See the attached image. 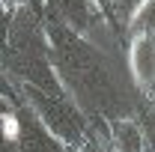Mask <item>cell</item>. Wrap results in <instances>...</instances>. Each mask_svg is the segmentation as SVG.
<instances>
[{
    "instance_id": "obj_11",
    "label": "cell",
    "mask_w": 155,
    "mask_h": 152,
    "mask_svg": "<svg viewBox=\"0 0 155 152\" xmlns=\"http://www.w3.org/2000/svg\"><path fill=\"white\" fill-rule=\"evenodd\" d=\"M78 152H98V149H96V146H90V143H84V146H81Z\"/></svg>"
},
{
    "instance_id": "obj_2",
    "label": "cell",
    "mask_w": 155,
    "mask_h": 152,
    "mask_svg": "<svg viewBox=\"0 0 155 152\" xmlns=\"http://www.w3.org/2000/svg\"><path fill=\"white\" fill-rule=\"evenodd\" d=\"M51 18L63 24L72 33H90L96 24H101V9L93 0H45Z\"/></svg>"
},
{
    "instance_id": "obj_10",
    "label": "cell",
    "mask_w": 155,
    "mask_h": 152,
    "mask_svg": "<svg viewBox=\"0 0 155 152\" xmlns=\"http://www.w3.org/2000/svg\"><path fill=\"white\" fill-rule=\"evenodd\" d=\"M12 111H15V107H12V104H6V101L0 98V119H3V116H9Z\"/></svg>"
},
{
    "instance_id": "obj_5",
    "label": "cell",
    "mask_w": 155,
    "mask_h": 152,
    "mask_svg": "<svg viewBox=\"0 0 155 152\" xmlns=\"http://www.w3.org/2000/svg\"><path fill=\"white\" fill-rule=\"evenodd\" d=\"M107 146L114 152H146L143 131L134 119H114L107 128Z\"/></svg>"
},
{
    "instance_id": "obj_6",
    "label": "cell",
    "mask_w": 155,
    "mask_h": 152,
    "mask_svg": "<svg viewBox=\"0 0 155 152\" xmlns=\"http://www.w3.org/2000/svg\"><path fill=\"white\" fill-rule=\"evenodd\" d=\"M152 18H155V0H143L134 12L125 18L131 39L134 36H152Z\"/></svg>"
},
{
    "instance_id": "obj_12",
    "label": "cell",
    "mask_w": 155,
    "mask_h": 152,
    "mask_svg": "<svg viewBox=\"0 0 155 152\" xmlns=\"http://www.w3.org/2000/svg\"><path fill=\"white\" fill-rule=\"evenodd\" d=\"M57 152H69V149H66V146H63V149H57Z\"/></svg>"
},
{
    "instance_id": "obj_9",
    "label": "cell",
    "mask_w": 155,
    "mask_h": 152,
    "mask_svg": "<svg viewBox=\"0 0 155 152\" xmlns=\"http://www.w3.org/2000/svg\"><path fill=\"white\" fill-rule=\"evenodd\" d=\"M140 3H143V0H110V6L116 9V15H119V18H128Z\"/></svg>"
},
{
    "instance_id": "obj_4",
    "label": "cell",
    "mask_w": 155,
    "mask_h": 152,
    "mask_svg": "<svg viewBox=\"0 0 155 152\" xmlns=\"http://www.w3.org/2000/svg\"><path fill=\"white\" fill-rule=\"evenodd\" d=\"M131 75L143 90H152V78H155V42L152 36H134L131 42Z\"/></svg>"
},
{
    "instance_id": "obj_7",
    "label": "cell",
    "mask_w": 155,
    "mask_h": 152,
    "mask_svg": "<svg viewBox=\"0 0 155 152\" xmlns=\"http://www.w3.org/2000/svg\"><path fill=\"white\" fill-rule=\"evenodd\" d=\"M0 152H18V140H15V119H12V114L0 119Z\"/></svg>"
},
{
    "instance_id": "obj_3",
    "label": "cell",
    "mask_w": 155,
    "mask_h": 152,
    "mask_svg": "<svg viewBox=\"0 0 155 152\" xmlns=\"http://www.w3.org/2000/svg\"><path fill=\"white\" fill-rule=\"evenodd\" d=\"M12 119H15V140H18V152H57L63 149V143H57L48 128L36 119V114L21 104L12 111Z\"/></svg>"
},
{
    "instance_id": "obj_1",
    "label": "cell",
    "mask_w": 155,
    "mask_h": 152,
    "mask_svg": "<svg viewBox=\"0 0 155 152\" xmlns=\"http://www.w3.org/2000/svg\"><path fill=\"white\" fill-rule=\"evenodd\" d=\"M21 95L57 143H63L66 149H81L87 143V119L72 101H66L63 95H51L42 90H33V87H24V84H21Z\"/></svg>"
},
{
    "instance_id": "obj_8",
    "label": "cell",
    "mask_w": 155,
    "mask_h": 152,
    "mask_svg": "<svg viewBox=\"0 0 155 152\" xmlns=\"http://www.w3.org/2000/svg\"><path fill=\"white\" fill-rule=\"evenodd\" d=\"M0 98L6 101V104H12V107H21V95L15 90V81L9 78V72L0 66Z\"/></svg>"
}]
</instances>
